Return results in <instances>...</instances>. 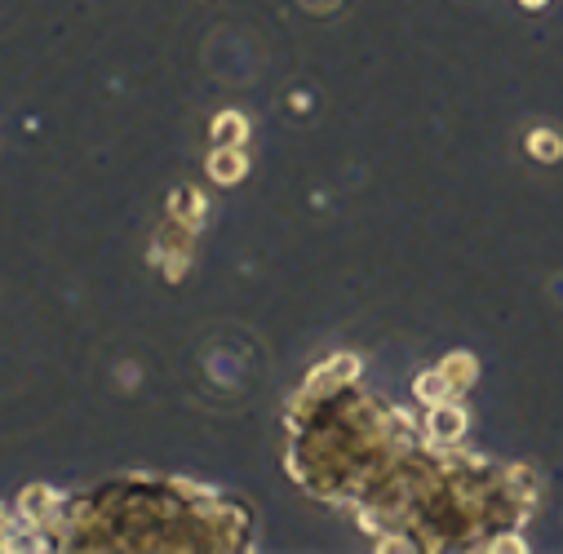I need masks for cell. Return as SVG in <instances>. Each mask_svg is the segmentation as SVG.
Returning a JSON list of instances; mask_svg holds the SVG:
<instances>
[{
    "instance_id": "obj_1",
    "label": "cell",
    "mask_w": 563,
    "mask_h": 554,
    "mask_svg": "<svg viewBox=\"0 0 563 554\" xmlns=\"http://www.w3.org/2000/svg\"><path fill=\"white\" fill-rule=\"evenodd\" d=\"M191 249H196V227H187V222L169 218L165 227H160L156 244H151V262L165 271L169 284H178L182 275H187V262H191Z\"/></svg>"
},
{
    "instance_id": "obj_2",
    "label": "cell",
    "mask_w": 563,
    "mask_h": 554,
    "mask_svg": "<svg viewBox=\"0 0 563 554\" xmlns=\"http://www.w3.org/2000/svg\"><path fill=\"white\" fill-rule=\"evenodd\" d=\"M58 510H63V501H58L54 488H27L23 497H18V519L32 523V528H49V523L58 519Z\"/></svg>"
},
{
    "instance_id": "obj_3",
    "label": "cell",
    "mask_w": 563,
    "mask_h": 554,
    "mask_svg": "<svg viewBox=\"0 0 563 554\" xmlns=\"http://www.w3.org/2000/svg\"><path fill=\"white\" fill-rule=\"evenodd\" d=\"M244 173H249V156H244V147H213L209 182H218V187H235V182H244Z\"/></svg>"
},
{
    "instance_id": "obj_4",
    "label": "cell",
    "mask_w": 563,
    "mask_h": 554,
    "mask_svg": "<svg viewBox=\"0 0 563 554\" xmlns=\"http://www.w3.org/2000/svg\"><path fill=\"white\" fill-rule=\"evenodd\" d=\"M466 430V413L457 404H448V399H439L431 404V417H426V435L439 439V444H453V439H462Z\"/></svg>"
},
{
    "instance_id": "obj_5",
    "label": "cell",
    "mask_w": 563,
    "mask_h": 554,
    "mask_svg": "<svg viewBox=\"0 0 563 554\" xmlns=\"http://www.w3.org/2000/svg\"><path fill=\"white\" fill-rule=\"evenodd\" d=\"M355 368H360V359H355V355H337V359H329V364L320 368V373H311L306 391H311V395H329V391H337V386L346 382V377H355Z\"/></svg>"
},
{
    "instance_id": "obj_6",
    "label": "cell",
    "mask_w": 563,
    "mask_h": 554,
    "mask_svg": "<svg viewBox=\"0 0 563 554\" xmlns=\"http://www.w3.org/2000/svg\"><path fill=\"white\" fill-rule=\"evenodd\" d=\"M204 213H209V200H204L196 187H178V191L169 196V218L187 222V227H196V231H200Z\"/></svg>"
},
{
    "instance_id": "obj_7",
    "label": "cell",
    "mask_w": 563,
    "mask_h": 554,
    "mask_svg": "<svg viewBox=\"0 0 563 554\" xmlns=\"http://www.w3.org/2000/svg\"><path fill=\"white\" fill-rule=\"evenodd\" d=\"M244 138H249V120H244L240 111H222V116L209 125L213 147H244Z\"/></svg>"
},
{
    "instance_id": "obj_8",
    "label": "cell",
    "mask_w": 563,
    "mask_h": 554,
    "mask_svg": "<svg viewBox=\"0 0 563 554\" xmlns=\"http://www.w3.org/2000/svg\"><path fill=\"white\" fill-rule=\"evenodd\" d=\"M413 395L422 399V404H439V399H453V386H448L444 368H431V373H422L413 382Z\"/></svg>"
},
{
    "instance_id": "obj_9",
    "label": "cell",
    "mask_w": 563,
    "mask_h": 554,
    "mask_svg": "<svg viewBox=\"0 0 563 554\" xmlns=\"http://www.w3.org/2000/svg\"><path fill=\"white\" fill-rule=\"evenodd\" d=\"M444 377H448V386H453V391H462V386L475 382V359H470V355H448L444 359Z\"/></svg>"
},
{
    "instance_id": "obj_10",
    "label": "cell",
    "mask_w": 563,
    "mask_h": 554,
    "mask_svg": "<svg viewBox=\"0 0 563 554\" xmlns=\"http://www.w3.org/2000/svg\"><path fill=\"white\" fill-rule=\"evenodd\" d=\"M528 147L537 151V160H555L559 151H563V142L555 138V133H532V138H528Z\"/></svg>"
},
{
    "instance_id": "obj_11",
    "label": "cell",
    "mask_w": 563,
    "mask_h": 554,
    "mask_svg": "<svg viewBox=\"0 0 563 554\" xmlns=\"http://www.w3.org/2000/svg\"><path fill=\"white\" fill-rule=\"evenodd\" d=\"M5 532H9V510L0 506V537H5Z\"/></svg>"
}]
</instances>
